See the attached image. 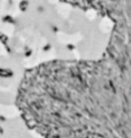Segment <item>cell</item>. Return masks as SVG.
<instances>
[{"instance_id": "6da1fadb", "label": "cell", "mask_w": 131, "mask_h": 138, "mask_svg": "<svg viewBox=\"0 0 131 138\" xmlns=\"http://www.w3.org/2000/svg\"><path fill=\"white\" fill-rule=\"evenodd\" d=\"M101 14L112 23L103 54L52 71L61 138H131V0H113Z\"/></svg>"}, {"instance_id": "7a4b0ae2", "label": "cell", "mask_w": 131, "mask_h": 138, "mask_svg": "<svg viewBox=\"0 0 131 138\" xmlns=\"http://www.w3.org/2000/svg\"><path fill=\"white\" fill-rule=\"evenodd\" d=\"M14 72L10 69H5V68H0V78L3 79H10L13 77Z\"/></svg>"}, {"instance_id": "3957f363", "label": "cell", "mask_w": 131, "mask_h": 138, "mask_svg": "<svg viewBox=\"0 0 131 138\" xmlns=\"http://www.w3.org/2000/svg\"><path fill=\"white\" fill-rule=\"evenodd\" d=\"M8 39H9V38H8V37H7L6 34H4L3 32L0 31V42L4 45V46H5V48L6 49L7 52H8V53H11V48H10V46H8Z\"/></svg>"}, {"instance_id": "277c9868", "label": "cell", "mask_w": 131, "mask_h": 138, "mask_svg": "<svg viewBox=\"0 0 131 138\" xmlns=\"http://www.w3.org/2000/svg\"><path fill=\"white\" fill-rule=\"evenodd\" d=\"M29 6V0H22L19 3V9L22 12H26L28 10Z\"/></svg>"}, {"instance_id": "5b68a950", "label": "cell", "mask_w": 131, "mask_h": 138, "mask_svg": "<svg viewBox=\"0 0 131 138\" xmlns=\"http://www.w3.org/2000/svg\"><path fill=\"white\" fill-rule=\"evenodd\" d=\"M2 21H3L4 22H6V23H10V24H14L15 23V20L12 18L11 15H5L2 18Z\"/></svg>"}, {"instance_id": "8992f818", "label": "cell", "mask_w": 131, "mask_h": 138, "mask_svg": "<svg viewBox=\"0 0 131 138\" xmlns=\"http://www.w3.org/2000/svg\"><path fill=\"white\" fill-rule=\"evenodd\" d=\"M31 53H32V50H31V49L27 48V49H26V52H25V56L30 57L31 55Z\"/></svg>"}, {"instance_id": "52a82bcc", "label": "cell", "mask_w": 131, "mask_h": 138, "mask_svg": "<svg viewBox=\"0 0 131 138\" xmlns=\"http://www.w3.org/2000/svg\"><path fill=\"white\" fill-rule=\"evenodd\" d=\"M6 120V117H4V116H2V115H0V121H2V122H5Z\"/></svg>"}, {"instance_id": "ba28073f", "label": "cell", "mask_w": 131, "mask_h": 138, "mask_svg": "<svg viewBox=\"0 0 131 138\" xmlns=\"http://www.w3.org/2000/svg\"><path fill=\"white\" fill-rule=\"evenodd\" d=\"M49 49H50V45H47V46L43 48L44 51H47V50H49Z\"/></svg>"}, {"instance_id": "9c48e42d", "label": "cell", "mask_w": 131, "mask_h": 138, "mask_svg": "<svg viewBox=\"0 0 131 138\" xmlns=\"http://www.w3.org/2000/svg\"><path fill=\"white\" fill-rule=\"evenodd\" d=\"M4 135V129L0 126V136H1V135Z\"/></svg>"}, {"instance_id": "30bf717a", "label": "cell", "mask_w": 131, "mask_h": 138, "mask_svg": "<svg viewBox=\"0 0 131 138\" xmlns=\"http://www.w3.org/2000/svg\"><path fill=\"white\" fill-rule=\"evenodd\" d=\"M37 10L40 12V11H43V8H42V6H38V8H37Z\"/></svg>"}]
</instances>
